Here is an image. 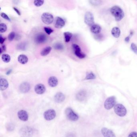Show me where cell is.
<instances>
[{
	"mask_svg": "<svg viewBox=\"0 0 137 137\" xmlns=\"http://www.w3.org/2000/svg\"><path fill=\"white\" fill-rule=\"evenodd\" d=\"M30 88L31 87L30 84L27 82L22 83L19 87V90L21 92L24 93L28 92L30 90Z\"/></svg>",
	"mask_w": 137,
	"mask_h": 137,
	"instance_id": "cell-11",
	"label": "cell"
},
{
	"mask_svg": "<svg viewBox=\"0 0 137 137\" xmlns=\"http://www.w3.org/2000/svg\"><path fill=\"white\" fill-rule=\"evenodd\" d=\"M65 25V22L64 19L60 17L56 18L55 27L56 28L61 29Z\"/></svg>",
	"mask_w": 137,
	"mask_h": 137,
	"instance_id": "cell-14",
	"label": "cell"
},
{
	"mask_svg": "<svg viewBox=\"0 0 137 137\" xmlns=\"http://www.w3.org/2000/svg\"><path fill=\"white\" fill-rule=\"evenodd\" d=\"M11 72H12V70H9V71H8L7 72V73H6V75H10V74H11Z\"/></svg>",
	"mask_w": 137,
	"mask_h": 137,
	"instance_id": "cell-39",
	"label": "cell"
},
{
	"mask_svg": "<svg viewBox=\"0 0 137 137\" xmlns=\"http://www.w3.org/2000/svg\"><path fill=\"white\" fill-rule=\"evenodd\" d=\"M0 16H1L2 17H3V18H4V19H6L8 21H11L10 19L9 18L8 16L7 15V14L4 13V12H1L0 13Z\"/></svg>",
	"mask_w": 137,
	"mask_h": 137,
	"instance_id": "cell-32",
	"label": "cell"
},
{
	"mask_svg": "<svg viewBox=\"0 0 137 137\" xmlns=\"http://www.w3.org/2000/svg\"><path fill=\"white\" fill-rule=\"evenodd\" d=\"M125 40L126 42H129L130 40V36H128V37H126V38H125Z\"/></svg>",
	"mask_w": 137,
	"mask_h": 137,
	"instance_id": "cell-38",
	"label": "cell"
},
{
	"mask_svg": "<svg viewBox=\"0 0 137 137\" xmlns=\"http://www.w3.org/2000/svg\"><path fill=\"white\" fill-rule=\"evenodd\" d=\"M48 83L50 86L52 87H56L58 83V79L55 76H51L49 78Z\"/></svg>",
	"mask_w": 137,
	"mask_h": 137,
	"instance_id": "cell-16",
	"label": "cell"
},
{
	"mask_svg": "<svg viewBox=\"0 0 137 137\" xmlns=\"http://www.w3.org/2000/svg\"><path fill=\"white\" fill-rule=\"evenodd\" d=\"M111 34L115 38L119 37L121 34V31L119 27H115L111 30Z\"/></svg>",
	"mask_w": 137,
	"mask_h": 137,
	"instance_id": "cell-19",
	"label": "cell"
},
{
	"mask_svg": "<svg viewBox=\"0 0 137 137\" xmlns=\"http://www.w3.org/2000/svg\"><path fill=\"white\" fill-rule=\"evenodd\" d=\"M15 33L14 32H11L8 35V39L9 41H12L15 37Z\"/></svg>",
	"mask_w": 137,
	"mask_h": 137,
	"instance_id": "cell-29",
	"label": "cell"
},
{
	"mask_svg": "<svg viewBox=\"0 0 137 137\" xmlns=\"http://www.w3.org/2000/svg\"><path fill=\"white\" fill-rule=\"evenodd\" d=\"M44 117L47 121H50L54 119L56 116V111L53 109H49L44 113Z\"/></svg>",
	"mask_w": 137,
	"mask_h": 137,
	"instance_id": "cell-7",
	"label": "cell"
},
{
	"mask_svg": "<svg viewBox=\"0 0 137 137\" xmlns=\"http://www.w3.org/2000/svg\"><path fill=\"white\" fill-rule=\"evenodd\" d=\"M13 9L14 10V11H15L17 13V14L18 15H21L20 12V11H19V10L17 8H15V7H13Z\"/></svg>",
	"mask_w": 137,
	"mask_h": 137,
	"instance_id": "cell-37",
	"label": "cell"
},
{
	"mask_svg": "<svg viewBox=\"0 0 137 137\" xmlns=\"http://www.w3.org/2000/svg\"><path fill=\"white\" fill-rule=\"evenodd\" d=\"M128 137H137V132H132L130 133Z\"/></svg>",
	"mask_w": 137,
	"mask_h": 137,
	"instance_id": "cell-34",
	"label": "cell"
},
{
	"mask_svg": "<svg viewBox=\"0 0 137 137\" xmlns=\"http://www.w3.org/2000/svg\"><path fill=\"white\" fill-rule=\"evenodd\" d=\"M101 132L104 137H116L113 132L107 128H102Z\"/></svg>",
	"mask_w": 137,
	"mask_h": 137,
	"instance_id": "cell-10",
	"label": "cell"
},
{
	"mask_svg": "<svg viewBox=\"0 0 137 137\" xmlns=\"http://www.w3.org/2000/svg\"><path fill=\"white\" fill-rule=\"evenodd\" d=\"M5 38H3L2 36L1 35H0V43L1 44H3L4 41L5 40Z\"/></svg>",
	"mask_w": 137,
	"mask_h": 137,
	"instance_id": "cell-36",
	"label": "cell"
},
{
	"mask_svg": "<svg viewBox=\"0 0 137 137\" xmlns=\"http://www.w3.org/2000/svg\"><path fill=\"white\" fill-rule=\"evenodd\" d=\"M65 114L67 118L70 121H74L79 120L78 115L75 113L71 108H67L66 109Z\"/></svg>",
	"mask_w": 137,
	"mask_h": 137,
	"instance_id": "cell-4",
	"label": "cell"
},
{
	"mask_svg": "<svg viewBox=\"0 0 137 137\" xmlns=\"http://www.w3.org/2000/svg\"><path fill=\"white\" fill-rule=\"evenodd\" d=\"M47 39L46 35L44 33H39L35 36V42L37 44H42L46 42Z\"/></svg>",
	"mask_w": 137,
	"mask_h": 137,
	"instance_id": "cell-8",
	"label": "cell"
},
{
	"mask_svg": "<svg viewBox=\"0 0 137 137\" xmlns=\"http://www.w3.org/2000/svg\"><path fill=\"white\" fill-rule=\"evenodd\" d=\"M84 22L88 26H92L94 25V18L92 13L90 12H86L84 15Z\"/></svg>",
	"mask_w": 137,
	"mask_h": 137,
	"instance_id": "cell-6",
	"label": "cell"
},
{
	"mask_svg": "<svg viewBox=\"0 0 137 137\" xmlns=\"http://www.w3.org/2000/svg\"><path fill=\"white\" fill-rule=\"evenodd\" d=\"M18 116L20 120L23 121H26L28 119V115L27 111L25 110H21L18 111Z\"/></svg>",
	"mask_w": 137,
	"mask_h": 137,
	"instance_id": "cell-12",
	"label": "cell"
},
{
	"mask_svg": "<svg viewBox=\"0 0 137 137\" xmlns=\"http://www.w3.org/2000/svg\"><path fill=\"white\" fill-rule=\"evenodd\" d=\"M0 54H1L3 52H4L6 50V46L5 45H3L0 48Z\"/></svg>",
	"mask_w": 137,
	"mask_h": 137,
	"instance_id": "cell-35",
	"label": "cell"
},
{
	"mask_svg": "<svg viewBox=\"0 0 137 137\" xmlns=\"http://www.w3.org/2000/svg\"><path fill=\"white\" fill-rule=\"evenodd\" d=\"M90 2L91 4L95 5H98L99 4L101 3V1L100 0H91Z\"/></svg>",
	"mask_w": 137,
	"mask_h": 137,
	"instance_id": "cell-33",
	"label": "cell"
},
{
	"mask_svg": "<svg viewBox=\"0 0 137 137\" xmlns=\"http://www.w3.org/2000/svg\"><path fill=\"white\" fill-rule=\"evenodd\" d=\"M44 30L45 32H46V33L50 35L51 33H52L53 32V30L52 29L50 28V27H44Z\"/></svg>",
	"mask_w": 137,
	"mask_h": 137,
	"instance_id": "cell-31",
	"label": "cell"
},
{
	"mask_svg": "<svg viewBox=\"0 0 137 137\" xmlns=\"http://www.w3.org/2000/svg\"><path fill=\"white\" fill-rule=\"evenodd\" d=\"M46 88L45 86L42 84H39L35 86V92L39 95H42L45 92Z\"/></svg>",
	"mask_w": 137,
	"mask_h": 137,
	"instance_id": "cell-13",
	"label": "cell"
},
{
	"mask_svg": "<svg viewBox=\"0 0 137 137\" xmlns=\"http://www.w3.org/2000/svg\"><path fill=\"white\" fill-rule=\"evenodd\" d=\"M112 15L115 17V20L119 21L121 20L125 16L123 10L118 6H113L110 10Z\"/></svg>",
	"mask_w": 137,
	"mask_h": 137,
	"instance_id": "cell-1",
	"label": "cell"
},
{
	"mask_svg": "<svg viewBox=\"0 0 137 137\" xmlns=\"http://www.w3.org/2000/svg\"><path fill=\"white\" fill-rule=\"evenodd\" d=\"M42 21L47 25L52 24L54 21V17L51 14L48 12H44L41 17Z\"/></svg>",
	"mask_w": 137,
	"mask_h": 137,
	"instance_id": "cell-5",
	"label": "cell"
},
{
	"mask_svg": "<svg viewBox=\"0 0 137 137\" xmlns=\"http://www.w3.org/2000/svg\"><path fill=\"white\" fill-rule=\"evenodd\" d=\"M131 48L135 54H137V46L134 43H132L131 45Z\"/></svg>",
	"mask_w": 137,
	"mask_h": 137,
	"instance_id": "cell-30",
	"label": "cell"
},
{
	"mask_svg": "<svg viewBox=\"0 0 137 137\" xmlns=\"http://www.w3.org/2000/svg\"><path fill=\"white\" fill-rule=\"evenodd\" d=\"M52 50V48L50 46H48L46 48H44L43 50L41 51V55L43 56H45L48 55L49 53H50L51 51Z\"/></svg>",
	"mask_w": 137,
	"mask_h": 137,
	"instance_id": "cell-22",
	"label": "cell"
},
{
	"mask_svg": "<svg viewBox=\"0 0 137 137\" xmlns=\"http://www.w3.org/2000/svg\"><path fill=\"white\" fill-rule=\"evenodd\" d=\"M114 110L115 113L120 117H124L127 113L126 108L121 104H116L114 107Z\"/></svg>",
	"mask_w": 137,
	"mask_h": 137,
	"instance_id": "cell-3",
	"label": "cell"
},
{
	"mask_svg": "<svg viewBox=\"0 0 137 137\" xmlns=\"http://www.w3.org/2000/svg\"><path fill=\"white\" fill-rule=\"evenodd\" d=\"M8 86V83L6 79L1 78L0 79V89L1 91H4Z\"/></svg>",
	"mask_w": 137,
	"mask_h": 137,
	"instance_id": "cell-17",
	"label": "cell"
},
{
	"mask_svg": "<svg viewBox=\"0 0 137 137\" xmlns=\"http://www.w3.org/2000/svg\"><path fill=\"white\" fill-rule=\"evenodd\" d=\"M2 59L3 61L6 63H8L11 60V57L7 54H3L2 56Z\"/></svg>",
	"mask_w": 137,
	"mask_h": 137,
	"instance_id": "cell-24",
	"label": "cell"
},
{
	"mask_svg": "<svg viewBox=\"0 0 137 137\" xmlns=\"http://www.w3.org/2000/svg\"><path fill=\"white\" fill-rule=\"evenodd\" d=\"M116 98L115 96L109 97L106 99L104 103V106L105 109L110 110L116 105Z\"/></svg>",
	"mask_w": 137,
	"mask_h": 137,
	"instance_id": "cell-2",
	"label": "cell"
},
{
	"mask_svg": "<svg viewBox=\"0 0 137 137\" xmlns=\"http://www.w3.org/2000/svg\"><path fill=\"white\" fill-rule=\"evenodd\" d=\"M54 48L57 50H62L64 48V46L62 44L60 43H57L54 46Z\"/></svg>",
	"mask_w": 137,
	"mask_h": 137,
	"instance_id": "cell-26",
	"label": "cell"
},
{
	"mask_svg": "<svg viewBox=\"0 0 137 137\" xmlns=\"http://www.w3.org/2000/svg\"><path fill=\"white\" fill-rule=\"evenodd\" d=\"M72 48L75 50V54L79 58H84L86 57V55L82 53L80 47L78 45L76 44H74L72 45Z\"/></svg>",
	"mask_w": 137,
	"mask_h": 137,
	"instance_id": "cell-9",
	"label": "cell"
},
{
	"mask_svg": "<svg viewBox=\"0 0 137 137\" xmlns=\"http://www.w3.org/2000/svg\"><path fill=\"white\" fill-rule=\"evenodd\" d=\"M18 60L21 64H25L28 62V59L27 56L23 54H21L18 58Z\"/></svg>",
	"mask_w": 137,
	"mask_h": 137,
	"instance_id": "cell-20",
	"label": "cell"
},
{
	"mask_svg": "<svg viewBox=\"0 0 137 137\" xmlns=\"http://www.w3.org/2000/svg\"><path fill=\"white\" fill-rule=\"evenodd\" d=\"M101 27L98 24H94L91 27V31L94 34H99L101 31Z\"/></svg>",
	"mask_w": 137,
	"mask_h": 137,
	"instance_id": "cell-18",
	"label": "cell"
},
{
	"mask_svg": "<svg viewBox=\"0 0 137 137\" xmlns=\"http://www.w3.org/2000/svg\"><path fill=\"white\" fill-rule=\"evenodd\" d=\"M65 99V96L62 92H59L56 94L54 96V100L57 103H61Z\"/></svg>",
	"mask_w": 137,
	"mask_h": 137,
	"instance_id": "cell-15",
	"label": "cell"
},
{
	"mask_svg": "<svg viewBox=\"0 0 137 137\" xmlns=\"http://www.w3.org/2000/svg\"><path fill=\"white\" fill-rule=\"evenodd\" d=\"M44 1L43 0H34V4L35 6L37 7H39L41 6L44 3Z\"/></svg>",
	"mask_w": 137,
	"mask_h": 137,
	"instance_id": "cell-28",
	"label": "cell"
},
{
	"mask_svg": "<svg viewBox=\"0 0 137 137\" xmlns=\"http://www.w3.org/2000/svg\"><path fill=\"white\" fill-rule=\"evenodd\" d=\"M86 97V92L84 91H81L76 95L77 99L79 101H83Z\"/></svg>",
	"mask_w": 137,
	"mask_h": 137,
	"instance_id": "cell-21",
	"label": "cell"
},
{
	"mask_svg": "<svg viewBox=\"0 0 137 137\" xmlns=\"http://www.w3.org/2000/svg\"><path fill=\"white\" fill-rule=\"evenodd\" d=\"M66 42H69L72 36V34L70 32H65L64 33Z\"/></svg>",
	"mask_w": 137,
	"mask_h": 137,
	"instance_id": "cell-23",
	"label": "cell"
},
{
	"mask_svg": "<svg viewBox=\"0 0 137 137\" xmlns=\"http://www.w3.org/2000/svg\"><path fill=\"white\" fill-rule=\"evenodd\" d=\"M96 79V76L92 72H90L87 74L85 77V80H93Z\"/></svg>",
	"mask_w": 137,
	"mask_h": 137,
	"instance_id": "cell-25",
	"label": "cell"
},
{
	"mask_svg": "<svg viewBox=\"0 0 137 137\" xmlns=\"http://www.w3.org/2000/svg\"><path fill=\"white\" fill-rule=\"evenodd\" d=\"M7 30V26L5 24L1 23L0 24V32L3 33L5 32Z\"/></svg>",
	"mask_w": 137,
	"mask_h": 137,
	"instance_id": "cell-27",
	"label": "cell"
}]
</instances>
